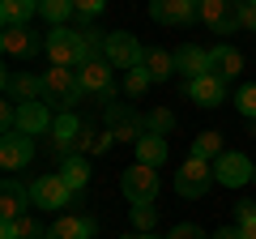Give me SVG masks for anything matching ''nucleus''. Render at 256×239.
<instances>
[{
	"mask_svg": "<svg viewBox=\"0 0 256 239\" xmlns=\"http://www.w3.org/2000/svg\"><path fill=\"white\" fill-rule=\"evenodd\" d=\"M43 38H47L43 52L52 56V64H60V68H82L86 60H94V47H90V38H86V30L52 26Z\"/></svg>",
	"mask_w": 256,
	"mask_h": 239,
	"instance_id": "obj_1",
	"label": "nucleus"
},
{
	"mask_svg": "<svg viewBox=\"0 0 256 239\" xmlns=\"http://www.w3.org/2000/svg\"><path fill=\"white\" fill-rule=\"evenodd\" d=\"M43 86H47V102H60L64 111H68V107H77V102L86 98L77 68H60V64H52V68L43 73Z\"/></svg>",
	"mask_w": 256,
	"mask_h": 239,
	"instance_id": "obj_2",
	"label": "nucleus"
},
{
	"mask_svg": "<svg viewBox=\"0 0 256 239\" xmlns=\"http://www.w3.org/2000/svg\"><path fill=\"white\" fill-rule=\"evenodd\" d=\"M77 77H82V90L90 94V98H98V102L116 98V64H111V60L94 56V60H86V64L77 68Z\"/></svg>",
	"mask_w": 256,
	"mask_h": 239,
	"instance_id": "obj_3",
	"label": "nucleus"
},
{
	"mask_svg": "<svg viewBox=\"0 0 256 239\" xmlns=\"http://www.w3.org/2000/svg\"><path fill=\"white\" fill-rule=\"evenodd\" d=\"M214 184H218V180H214V162H201V158H188V162L175 171V192H180L184 201L205 196Z\"/></svg>",
	"mask_w": 256,
	"mask_h": 239,
	"instance_id": "obj_4",
	"label": "nucleus"
},
{
	"mask_svg": "<svg viewBox=\"0 0 256 239\" xmlns=\"http://www.w3.org/2000/svg\"><path fill=\"white\" fill-rule=\"evenodd\" d=\"M120 188L132 205H150L158 196V166H146V162H132L124 175H120Z\"/></svg>",
	"mask_w": 256,
	"mask_h": 239,
	"instance_id": "obj_5",
	"label": "nucleus"
},
{
	"mask_svg": "<svg viewBox=\"0 0 256 239\" xmlns=\"http://www.w3.org/2000/svg\"><path fill=\"white\" fill-rule=\"evenodd\" d=\"M102 60H111L116 68H141V60H146V47L137 43V34H128V30H116V34H107V43H102Z\"/></svg>",
	"mask_w": 256,
	"mask_h": 239,
	"instance_id": "obj_6",
	"label": "nucleus"
},
{
	"mask_svg": "<svg viewBox=\"0 0 256 239\" xmlns=\"http://www.w3.org/2000/svg\"><path fill=\"white\" fill-rule=\"evenodd\" d=\"M107 128H111L116 141H132V146H137V141L150 132V124L132 107H124V102H107Z\"/></svg>",
	"mask_w": 256,
	"mask_h": 239,
	"instance_id": "obj_7",
	"label": "nucleus"
},
{
	"mask_svg": "<svg viewBox=\"0 0 256 239\" xmlns=\"http://www.w3.org/2000/svg\"><path fill=\"white\" fill-rule=\"evenodd\" d=\"M252 175H256V162L248 154H239V150H226V154L214 162V180H218L222 188H244Z\"/></svg>",
	"mask_w": 256,
	"mask_h": 239,
	"instance_id": "obj_8",
	"label": "nucleus"
},
{
	"mask_svg": "<svg viewBox=\"0 0 256 239\" xmlns=\"http://www.w3.org/2000/svg\"><path fill=\"white\" fill-rule=\"evenodd\" d=\"M73 196L77 192L60 180V171L56 175H38L34 184H30V205H38V210H60V205H68Z\"/></svg>",
	"mask_w": 256,
	"mask_h": 239,
	"instance_id": "obj_9",
	"label": "nucleus"
},
{
	"mask_svg": "<svg viewBox=\"0 0 256 239\" xmlns=\"http://www.w3.org/2000/svg\"><path fill=\"white\" fill-rule=\"evenodd\" d=\"M34 158V141H30V132H22V128H13V132H4L0 137V166L4 171H26V162Z\"/></svg>",
	"mask_w": 256,
	"mask_h": 239,
	"instance_id": "obj_10",
	"label": "nucleus"
},
{
	"mask_svg": "<svg viewBox=\"0 0 256 239\" xmlns=\"http://www.w3.org/2000/svg\"><path fill=\"white\" fill-rule=\"evenodd\" d=\"M196 18H201L214 34H230V30H239V4L235 0H201V4H196Z\"/></svg>",
	"mask_w": 256,
	"mask_h": 239,
	"instance_id": "obj_11",
	"label": "nucleus"
},
{
	"mask_svg": "<svg viewBox=\"0 0 256 239\" xmlns=\"http://www.w3.org/2000/svg\"><path fill=\"white\" fill-rule=\"evenodd\" d=\"M4 94L18 102H47V86L34 73H4Z\"/></svg>",
	"mask_w": 256,
	"mask_h": 239,
	"instance_id": "obj_12",
	"label": "nucleus"
},
{
	"mask_svg": "<svg viewBox=\"0 0 256 239\" xmlns=\"http://www.w3.org/2000/svg\"><path fill=\"white\" fill-rule=\"evenodd\" d=\"M188 98L196 107H218V102H226V82L218 73H201L188 82Z\"/></svg>",
	"mask_w": 256,
	"mask_h": 239,
	"instance_id": "obj_13",
	"label": "nucleus"
},
{
	"mask_svg": "<svg viewBox=\"0 0 256 239\" xmlns=\"http://www.w3.org/2000/svg\"><path fill=\"white\" fill-rule=\"evenodd\" d=\"M82 128H86V124L73 116V111H60V116H56V124H52V150L68 158V154L77 150V137H82Z\"/></svg>",
	"mask_w": 256,
	"mask_h": 239,
	"instance_id": "obj_14",
	"label": "nucleus"
},
{
	"mask_svg": "<svg viewBox=\"0 0 256 239\" xmlns=\"http://www.w3.org/2000/svg\"><path fill=\"white\" fill-rule=\"evenodd\" d=\"M150 18L162 26H188L196 18V4L192 0H150Z\"/></svg>",
	"mask_w": 256,
	"mask_h": 239,
	"instance_id": "obj_15",
	"label": "nucleus"
},
{
	"mask_svg": "<svg viewBox=\"0 0 256 239\" xmlns=\"http://www.w3.org/2000/svg\"><path fill=\"white\" fill-rule=\"evenodd\" d=\"M26 201H30V188L18 184L13 175H4V188H0V222H18L26 214Z\"/></svg>",
	"mask_w": 256,
	"mask_h": 239,
	"instance_id": "obj_16",
	"label": "nucleus"
},
{
	"mask_svg": "<svg viewBox=\"0 0 256 239\" xmlns=\"http://www.w3.org/2000/svg\"><path fill=\"white\" fill-rule=\"evenodd\" d=\"M0 47H4V56H34L38 47H47V38H38L30 26H4Z\"/></svg>",
	"mask_w": 256,
	"mask_h": 239,
	"instance_id": "obj_17",
	"label": "nucleus"
},
{
	"mask_svg": "<svg viewBox=\"0 0 256 239\" xmlns=\"http://www.w3.org/2000/svg\"><path fill=\"white\" fill-rule=\"evenodd\" d=\"M47 239H94L90 214H60L56 226H47Z\"/></svg>",
	"mask_w": 256,
	"mask_h": 239,
	"instance_id": "obj_18",
	"label": "nucleus"
},
{
	"mask_svg": "<svg viewBox=\"0 0 256 239\" xmlns=\"http://www.w3.org/2000/svg\"><path fill=\"white\" fill-rule=\"evenodd\" d=\"M210 73H218L222 82H230V77H239V73H244V56H239L230 43L210 47Z\"/></svg>",
	"mask_w": 256,
	"mask_h": 239,
	"instance_id": "obj_19",
	"label": "nucleus"
},
{
	"mask_svg": "<svg viewBox=\"0 0 256 239\" xmlns=\"http://www.w3.org/2000/svg\"><path fill=\"white\" fill-rule=\"evenodd\" d=\"M175 73H184L188 82H192V77H201V73H210V52L196 47V43L180 47V52H175Z\"/></svg>",
	"mask_w": 256,
	"mask_h": 239,
	"instance_id": "obj_20",
	"label": "nucleus"
},
{
	"mask_svg": "<svg viewBox=\"0 0 256 239\" xmlns=\"http://www.w3.org/2000/svg\"><path fill=\"white\" fill-rule=\"evenodd\" d=\"M166 154H171V146H166L162 132H146V137L137 141V162H146V166H162Z\"/></svg>",
	"mask_w": 256,
	"mask_h": 239,
	"instance_id": "obj_21",
	"label": "nucleus"
},
{
	"mask_svg": "<svg viewBox=\"0 0 256 239\" xmlns=\"http://www.w3.org/2000/svg\"><path fill=\"white\" fill-rule=\"evenodd\" d=\"M60 180L68 188H73V192H82L86 184H90V162H86V154H68L60 162Z\"/></svg>",
	"mask_w": 256,
	"mask_h": 239,
	"instance_id": "obj_22",
	"label": "nucleus"
},
{
	"mask_svg": "<svg viewBox=\"0 0 256 239\" xmlns=\"http://www.w3.org/2000/svg\"><path fill=\"white\" fill-rule=\"evenodd\" d=\"M38 13V0H0V22L4 26H30Z\"/></svg>",
	"mask_w": 256,
	"mask_h": 239,
	"instance_id": "obj_23",
	"label": "nucleus"
},
{
	"mask_svg": "<svg viewBox=\"0 0 256 239\" xmlns=\"http://www.w3.org/2000/svg\"><path fill=\"white\" fill-rule=\"evenodd\" d=\"M111 146H116L111 128H82V137H77V150H73V154H107Z\"/></svg>",
	"mask_w": 256,
	"mask_h": 239,
	"instance_id": "obj_24",
	"label": "nucleus"
},
{
	"mask_svg": "<svg viewBox=\"0 0 256 239\" xmlns=\"http://www.w3.org/2000/svg\"><path fill=\"white\" fill-rule=\"evenodd\" d=\"M141 68H146L154 82H162V77H171L175 73V52H162V47H150L146 52V60H141Z\"/></svg>",
	"mask_w": 256,
	"mask_h": 239,
	"instance_id": "obj_25",
	"label": "nucleus"
},
{
	"mask_svg": "<svg viewBox=\"0 0 256 239\" xmlns=\"http://www.w3.org/2000/svg\"><path fill=\"white\" fill-rule=\"evenodd\" d=\"M0 239H47V230L30 214H22L18 222H0Z\"/></svg>",
	"mask_w": 256,
	"mask_h": 239,
	"instance_id": "obj_26",
	"label": "nucleus"
},
{
	"mask_svg": "<svg viewBox=\"0 0 256 239\" xmlns=\"http://www.w3.org/2000/svg\"><path fill=\"white\" fill-rule=\"evenodd\" d=\"M222 154H226V150H222V137H218V132H196V137H192V154H188V158H201V162H218Z\"/></svg>",
	"mask_w": 256,
	"mask_h": 239,
	"instance_id": "obj_27",
	"label": "nucleus"
},
{
	"mask_svg": "<svg viewBox=\"0 0 256 239\" xmlns=\"http://www.w3.org/2000/svg\"><path fill=\"white\" fill-rule=\"evenodd\" d=\"M38 13H43L52 26H64L77 9H73V0H38Z\"/></svg>",
	"mask_w": 256,
	"mask_h": 239,
	"instance_id": "obj_28",
	"label": "nucleus"
},
{
	"mask_svg": "<svg viewBox=\"0 0 256 239\" xmlns=\"http://www.w3.org/2000/svg\"><path fill=\"white\" fill-rule=\"evenodd\" d=\"M150 82H154V77H150L146 68H128V73H124V94H128V98H141V94L150 90Z\"/></svg>",
	"mask_w": 256,
	"mask_h": 239,
	"instance_id": "obj_29",
	"label": "nucleus"
},
{
	"mask_svg": "<svg viewBox=\"0 0 256 239\" xmlns=\"http://www.w3.org/2000/svg\"><path fill=\"white\" fill-rule=\"evenodd\" d=\"M235 222H239V235H244V239H256V205L252 201H239Z\"/></svg>",
	"mask_w": 256,
	"mask_h": 239,
	"instance_id": "obj_30",
	"label": "nucleus"
},
{
	"mask_svg": "<svg viewBox=\"0 0 256 239\" xmlns=\"http://www.w3.org/2000/svg\"><path fill=\"white\" fill-rule=\"evenodd\" d=\"M146 124H150V132H162V137H166V132L175 128V116H171L166 107H154V111L146 116Z\"/></svg>",
	"mask_w": 256,
	"mask_h": 239,
	"instance_id": "obj_31",
	"label": "nucleus"
},
{
	"mask_svg": "<svg viewBox=\"0 0 256 239\" xmlns=\"http://www.w3.org/2000/svg\"><path fill=\"white\" fill-rule=\"evenodd\" d=\"M235 107H239V116L256 120V86H244V90L235 94Z\"/></svg>",
	"mask_w": 256,
	"mask_h": 239,
	"instance_id": "obj_32",
	"label": "nucleus"
},
{
	"mask_svg": "<svg viewBox=\"0 0 256 239\" xmlns=\"http://www.w3.org/2000/svg\"><path fill=\"white\" fill-rule=\"evenodd\" d=\"M154 205H132V226L141 230V235H150V226H154Z\"/></svg>",
	"mask_w": 256,
	"mask_h": 239,
	"instance_id": "obj_33",
	"label": "nucleus"
},
{
	"mask_svg": "<svg viewBox=\"0 0 256 239\" xmlns=\"http://www.w3.org/2000/svg\"><path fill=\"white\" fill-rule=\"evenodd\" d=\"M73 9H77V18H86V22H94L102 9H107V0H73Z\"/></svg>",
	"mask_w": 256,
	"mask_h": 239,
	"instance_id": "obj_34",
	"label": "nucleus"
},
{
	"mask_svg": "<svg viewBox=\"0 0 256 239\" xmlns=\"http://www.w3.org/2000/svg\"><path fill=\"white\" fill-rule=\"evenodd\" d=\"M166 239H210V235H205L196 222H180V226H171V235H166Z\"/></svg>",
	"mask_w": 256,
	"mask_h": 239,
	"instance_id": "obj_35",
	"label": "nucleus"
},
{
	"mask_svg": "<svg viewBox=\"0 0 256 239\" xmlns=\"http://www.w3.org/2000/svg\"><path fill=\"white\" fill-rule=\"evenodd\" d=\"M235 4H239V26L256 30V4H252V0H235Z\"/></svg>",
	"mask_w": 256,
	"mask_h": 239,
	"instance_id": "obj_36",
	"label": "nucleus"
},
{
	"mask_svg": "<svg viewBox=\"0 0 256 239\" xmlns=\"http://www.w3.org/2000/svg\"><path fill=\"white\" fill-rule=\"evenodd\" d=\"M214 239H244V235H239V226H222Z\"/></svg>",
	"mask_w": 256,
	"mask_h": 239,
	"instance_id": "obj_37",
	"label": "nucleus"
},
{
	"mask_svg": "<svg viewBox=\"0 0 256 239\" xmlns=\"http://www.w3.org/2000/svg\"><path fill=\"white\" fill-rule=\"evenodd\" d=\"M124 239H158V235H141V230H137V235H124Z\"/></svg>",
	"mask_w": 256,
	"mask_h": 239,
	"instance_id": "obj_38",
	"label": "nucleus"
},
{
	"mask_svg": "<svg viewBox=\"0 0 256 239\" xmlns=\"http://www.w3.org/2000/svg\"><path fill=\"white\" fill-rule=\"evenodd\" d=\"M252 137H256V120H252Z\"/></svg>",
	"mask_w": 256,
	"mask_h": 239,
	"instance_id": "obj_39",
	"label": "nucleus"
},
{
	"mask_svg": "<svg viewBox=\"0 0 256 239\" xmlns=\"http://www.w3.org/2000/svg\"><path fill=\"white\" fill-rule=\"evenodd\" d=\"M192 4H201V0H192Z\"/></svg>",
	"mask_w": 256,
	"mask_h": 239,
	"instance_id": "obj_40",
	"label": "nucleus"
},
{
	"mask_svg": "<svg viewBox=\"0 0 256 239\" xmlns=\"http://www.w3.org/2000/svg\"><path fill=\"white\" fill-rule=\"evenodd\" d=\"M252 184H256V175H252Z\"/></svg>",
	"mask_w": 256,
	"mask_h": 239,
	"instance_id": "obj_41",
	"label": "nucleus"
},
{
	"mask_svg": "<svg viewBox=\"0 0 256 239\" xmlns=\"http://www.w3.org/2000/svg\"><path fill=\"white\" fill-rule=\"evenodd\" d=\"M252 4H256V0H252Z\"/></svg>",
	"mask_w": 256,
	"mask_h": 239,
	"instance_id": "obj_42",
	"label": "nucleus"
}]
</instances>
